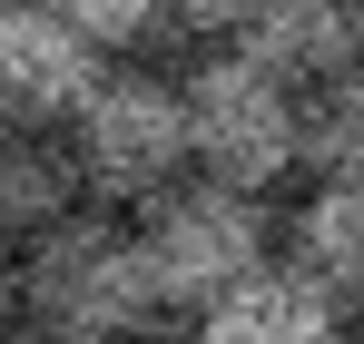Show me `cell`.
Segmentation results:
<instances>
[{
    "mask_svg": "<svg viewBox=\"0 0 364 344\" xmlns=\"http://www.w3.org/2000/svg\"><path fill=\"white\" fill-rule=\"evenodd\" d=\"M69 207H79L69 138L60 128H30V118H0V246H30Z\"/></svg>",
    "mask_w": 364,
    "mask_h": 344,
    "instance_id": "9",
    "label": "cell"
},
{
    "mask_svg": "<svg viewBox=\"0 0 364 344\" xmlns=\"http://www.w3.org/2000/svg\"><path fill=\"white\" fill-rule=\"evenodd\" d=\"M276 217L256 187H227V177H178L138 207V246H148V276H158V305L168 315H197L237 286L246 266H266L276 246Z\"/></svg>",
    "mask_w": 364,
    "mask_h": 344,
    "instance_id": "3",
    "label": "cell"
},
{
    "mask_svg": "<svg viewBox=\"0 0 364 344\" xmlns=\"http://www.w3.org/2000/svg\"><path fill=\"white\" fill-rule=\"evenodd\" d=\"M296 168L305 177H364V59L296 89Z\"/></svg>",
    "mask_w": 364,
    "mask_h": 344,
    "instance_id": "10",
    "label": "cell"
},
{
    "mask_svg": "<svg viewBox=\"0 0 364 344\" xmlns=\"http://www.w3.org/2000/svg\"><path fill=\"white\" fill-rule=\"evenodd\" d=\"M20 325V246H0V335Z\"/></svg>",
    "mask_w": 364,
    "mask_h": 344,
    "instance_id": "13",
    "label": "cell"
},
{
    "mask_svg": "<svg viewBox=\"0 0 364 344\" xmlns=\"http://www.w3.org/2000/svg\"><path fill=\"white\" fill-rule=\"evenodd\" d=\"M0 344H69V335H50V325H30V335H0Z\"/></svg>",
    "mask_w": 364,
    "mask_h": 344,
    "instance_id": "14",
    "label": "cell"
},
{
    "mask_svg": "<svg viewBox=\"0 0 364 344\" xmlns=\"http://www.w3.org/2000/svg\"><path fill=\"white\" fill-rule=\"evenodd\" d=\"M60 138L79 168V197L99 207H148L158 187L187 177V99L158 69H99L89 99L60 118Z\"/></svg>",
    "mask_w": 364,
    "mask_h": 344,
    "instance_id": "2",
    "label": "cell"
},
{
    "mask_svg": "<svg viewBox=\"0 0 364 344\" xmlns=\"http://www.w3.org/2000/svg\"><path fill=\"white\" fill-rule=\"evenodd\" d=\"M187 99V168L197 177H227V187H276L296 177V79H276L266 59L217 50L178 79Z\"/></svg>",
    "mask_w": 364,
    "mask_h": 344,
    "instance_id": "4",
    "label": "cell"
},
{
    "mask_svg": "<svg viewBox=\"0 0 364 344\" xmlns=\"http://www.w3.org/2000/svg\"><path fill=\"white\" fill-rule=\"evenodd\" d=\"M109 69V50L50 10V0H0V118H30V128H60L79 99H89V79Z\"/></svg>",
    "mask_w": 364,
    "mask_h": 344,
    "instance_id": "5",
    "label": "cell"
},
{
    "mask_svg": "<svg viewBox=\"0 0 364 344\" xmlns=\"http://www.w3.org/2000/svg\"><path fill=\"white\" fill-rule=\"evenodd\" d=\"M20 315L69 344H138L168 305H158L138 227H119L109 207H69L20 246Z\"/></svg>",
    "mask_w": 364,
    "mask_h": 344,
    "instance_id": "1",
    "label": "cell"
},
{
    "mask_svg": "<svg viewBox=\"0 0 364 344\" xmlns=\"http://www.w3.org/2000/svg\"><path fill=\"white\" fill-rule=\"evenodd\" d=\"M355 10H364V0H355Z\"/></svg>",
    "mask_w": 364,
    "mask_h": 344,
    "instance_id": "15",
    "label": "cell"
},
{
    "mask_svg": "<svg viewBox=\"0 0 364 344\" xmlns=\"http://www.w3.org/2000/svg\"><path fill=\"white\" fill-rule=\"evenodd\" d=\"M50 10H69L99 50H128V40H148V30L168 20V0H50Z\"/></svg>",
    "mask_w": 364,
    "mask_h": 344,
    "instance_id": "11",
    "label": "cell"
},
{
    "mask_svg": "<svg viewBox=\"0 0 364 344\" xmlns=\"http://www.w3.org/2000/svg\"><path fill=\"white\" fill-rule=\"evenodd\" d=\"M197 344H345V305L296 256H266L217 305H197Z\"/></svg>",
    "mask_w": 364,
    "mask_h": 344,
    "instance_id": "6",
    "label": "cell"
},
{
    "mask_svg": "<svg viewBox=\"0 0 364 344\" xmlns=\"http://www.w3.org/2000/svg\"><path fill=\"white\" fill-rule=\"evenodd\" d=\"M246 10H256V0H168V20H178V30H207V40H237Z\"/></svg>",
    "mask_w": 364,
    "mask_h": 344,
    "instance_id": "12",
    "label": "cell"
},
{
    "mask_svg": "<svg viewBox=\"0 0 364 344\" xmlns=\"http://www.w3.org/2000/svg\"><path fill=\"white\" fill-rule=\"evenodd\" d=\"M237 50L305 89V79H335L364 59V10L355 0H256L237 20Z\"/></svg>",
    "mask_w": 364,
    "mask_h": 344,
    "instance_id": "7",
    "label": "cell"
},
{
    "mask_svg": "<svg viewBox=\"0 0 364 344\" xmlns=\"http://www.w3.org/2000/svg\"><path fill=\"white\" fill-rule=\"evenodd\" d=\"M286 256L345 315H364V177H315L305 187V207L286 217Z\"/></svg>",
    "mask_w": 364,
    "mask_h": 344,
    "instance_id": "8",
    "label": "cell"
}]
</instances>
